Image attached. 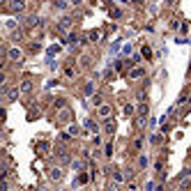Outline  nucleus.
Here are the masks:
<instances>
[{
	"label": "nucleus",
	"instance_id": "obj_1",
	"mask_svg": "<svg viewBox=\"0 0 191 191\" xmlns=\"http://www.w3.org/2000/svg\"><path fill=\"white\" fill-rule=\"evenodd\" d=\"M23 7H26L23 0H12V2H9V9H12V12H23Z\"/></svg>",
	"mask_w": 191,
	"mask_h": 191
},
{
	"label": "nucleus",
	"instance_id": "obj_2",
	"mask_svg": "<svg viewBox=\"0 0 191 191\" xmlns=\"http://www.w3.org/2000/svg\"><path fill=\"white\" fill-rule=\"evenodd\" d=\"M69 26H71V18H62L60 23H58V30H60V32H67Z\"/></svg>",
	"mask_w": 191,
	"mask_h": 191
},
{
	"label": "nucleus",
	"instance_id": "obj_3",
	"mask_svg": "<svg viewBox=\"0 0 191 191\" xmlns=\"http://www.w3.org/2000/svg\"><path fill=\"white\" fill-rule=\"evenodd\" d=\"M21 48H9V60H21Z\"/></svg>",
	"mask_w": 191,
	"mask_h": 191
},
{
	"label": "nucleus",
	"instance_id": "obj_4",
	"mask_svg": "<svg viewBox=\"0 0 191 191\" xmlns=\"http://www.w3.org/2000/svg\"><path fill=\"white\" fill-rule=\"evenodd\" d=\"M58 122H69V111H65V108H60V115H58Z\"/></svg>",
	"mask_w": 191,
	"mask_h": 191
},
{
	"label": "nucleus",
	"instance_id": "obj_5",
	"mask_svg": "<svg viewBox=\"0 0 191 191\" xmlns=\"http://www.w3.org/2000/svg\"><path fill=\"white\" fill-rule=\"evenodd\" d=\"M99 115H101V118H106V115H111V106H99Z\"/></svg>",
	"mask_w": 191,
	"mask_h": 191
},
{
	"label": "nucleus",
	"instance_id": "obj_6",
	"mask_svg": "<svg viewBox=\"0 0 191 191\" xmlns=\"http://www.w3.org/2000/svg\"><path fill=\"white\" fill-rule=\"evenodd\" d=\"M60 177H62V170L60 168H53L51 170V180H60Z\"/></svg>",
	"mask_w": 191,
	"mask_h": 191
},
{
	"label": "nucleus",
	"instance_id": "obj_7",
	"mask_svg": "<svg viewBox=\"0 0 191 191\" xmlns=\"http://www.w3.org/2000/svg\"><path fill=\"white\" fill-rule=\"evenodd\" d=\"M21 90H23V92H30V90H32V81H23Z\"/></svg>",
	"mask_w": 191,
	"mask_h": 191
},
{
	"label": "nucleus",
	"instance_id": "obj_8",
	"mask_svg": "<svg viewBox=\"0 0 191 191\" xmlns=\"http://www.w3.org/2000/svg\"><path fill=\"white\" fill-rule=\"evenodd\" d=\"M138 76H143V69H131L129 71V78H138Z\"/></svg>",
	"mask_w": 191,
	"mask_h": 191
},
{
	"label": "nucleus",
	"instance_id": "obj_9",
	"mask_svg": "<svg viewBox=\"0 0 191 191\" xmlns=\"http://www.w3.org/2000/svg\"><path fill=\"white\" fill-rule=\"evenodd\" d=\"M18 97V90H9V95H7V101H14Z\"/></svg>",
	"mask_w": 191,
	"mask_h": 191
},
{
	"label": "nucleus",
	"instance_id": "obj_10",
	"mask_svg": "<svg viewBox=\"0 0 191 191\" xmlns=\"http://www.w3.org/2000/svg\"><path fill=\"white\" fill-rule=\"evenodd\" d=\"M67 131H69V136H76V134H78V127H76V124H69V129H67Z\"/></svg>",
	"mask_w": 191,
	"mask_h": 191
},
{
	"label": "nucleus",
	"instance_id": "obj_11",
	"mask_svg": "<svg viewBox=\"0 0 191 191\" xmlns=\"http://www.w3.org/2000/svg\"><path fill=\"white\" fill-rule=\"evenodd\" d=\"M37 150H39V152H48V143H39Z\"/></svg>",
	"mask_w": 191,
	"mask_h": 191
},
{
	"label": "nucleus",
	"instance_id": "obj_12",
	"mask_svg": "<svg viewBox=\"0 0 191 191\" xmlns=\"http://www.w3.org/2000/svg\"><path fill=\"white\" fill-rule=\"evenodd\" d=\"M55 7H58V9H65V7H67V0H58V2H55Z\"/></svg>",
	"mask_w": 191,
	"mask_h": 191
},
{
	"label": "nucleus",
	"instance_id": "obj_13",
	"mask_svg": "<svg viewBox=\"0 0 191 191\" xmlns=\"http://www.w3.org/2000/svg\"><path fill=\"white\" fill-rule=\"evenodd\" d=\"M92 92H95V85H92V83H87V85H85V95H92Z\"/></svg>",
	"mask_w": 191,
	"mask_h": 191
},
{
	"label": "nucleus",
	"instance_id": "obj_14",
	"mask_svg": "<svg viewBox=\"0 0 191 191\" xmlns=\"http://www.w3.org/2000/svg\"><path fill=\"white\" fill-rule=\"evenodd\" d=\"M65 74H67V76H74V74H76V69H74V67H67V69H65Z\"/></svg>",
	"mask_w": 191,
	"mask_h": 191
},
{
	"label": "nucleus",
	"instance_id": "obj_15",
	"mask_svg": "<svg viewBox=\"0 0 191 191\" xmlns=\"http://www.w3.org/2000/svg\"><path fill=\"white\" fill-rule=\"evenodd\" d=\"M87 39H92V42H97V39H99V32H90V35H87Z\"/></svg>",
	"mask_w": 191,
	"mask_h": 191
},
{
	"label": "nucleus",
	"instance_id": "obj_16",
	"mask_svg": "<svg viewBox=\"0 0 191 191\" xmlns=\"http://www.w3.org/2000/svg\"><path fill=\"white\" fill-rule=\"evenodd\" d=\"M134 113V106H124V115H131Z\"/></svg>",
	"mask_w": 191,
	"mask_h": 191
},
{
	"label": "nucleus",
	"instance_id": "obj_17",
	"mask_svg": "<svg viewBox=\"0 0 191 191\" xmlns=\"http://www.w3.org/2000/svg\"><path fill=\"white\" fill-rule=\"evenodd\" d=\"M71 2H74V5H81V2H83V0H71Z\"/></svg>",
	"mask_w": 191,
	"mask_h": 191
}]
</instances>
